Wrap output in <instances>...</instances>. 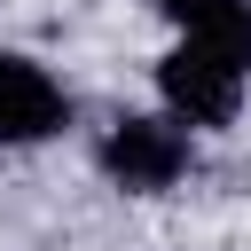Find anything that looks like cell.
<instances>
[{"mask_svg":"<svg viewBox=\"0 0 251 251\" xmlns=\"http://www.w3.org/2000/svg\"><path fill=\"white\" fill-rule=\"evenodd\" d=\"M251 94V55L227 47V39H204V31H180L173 55L157 63V102L188 126V133H212V126H235Z\"/></svg>","mask_w":251,"mask_h":251,"instance_id":"1","label":"cell"},{"mask_svg":"<svg viewBox=\"0 0 251 251\" xmlns=\"http://www.w3.org/2000/svg\"><path fill=\"white\" fill-rule=\"evenodd\" d=\"M188 126L173 118V110H126V118H110L102 126V149H94V165L126 188V196H165V188H180V173H188Z\"/></svg>","mask_w":251,"mask_h":251,"instance_id":"2","label":"cell"},{"mask_svg":"<svg viewBox=\"0 0 251 251\" xmlns=\"http://www.w3.org/2000/svg\"><path fill=\"white\" fill-rule=\"evenodd\" d=\"M63 126H71V94L55 86V71L31 63V55H8V47H0V149L55 141Z\"/></svg>","mask_w":251,"mask_h":251,"instance_id":"3","label":"cell"},{"mask_svg":"<svg viewBox=\"0 0 251 251\" xmlns=\"http://www.w3.org/2000/svg\"><path fill=\"white\" fill-rule=\"evenodd\" d=\"M173 31H204V39H227L251 55V0H149Z\"/></svg>","mask_w":251,"mask_h":251,"instance_id":"4","label":"cell"}]
</instances>
